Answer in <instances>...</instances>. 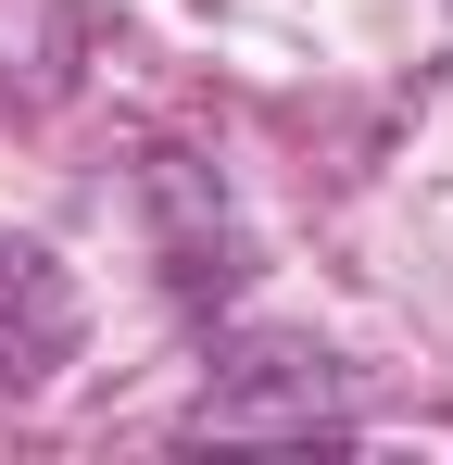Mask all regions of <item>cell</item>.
I'll return each mask as SVG.
<instances>
[{
	"instance_id": "obj_1",
	"label": "cell",
	"mask_w": 453,
	"mask_h": 465,
	"mask_svg": "<svg viewBox=\"0 0 453 465\" xmlns=\"http://www.w3.org/2000/svg\"><path fill=\"white\" fill-rule=\"evenodd\" d=\"M340 428H353V390L327 378V352H302V340L239 352L189 402V440H340Z\"/></svg>"
},
{
	"instance_id": "obj_2",
	"label": "cell",
	"mask_w": 453,
	"mask_h": 465,
	"mask_svg": "<svg viewBox=\"0 0 453 465\" xmlns=\"http://www.w3.org/2000/svg\"><path fill=\"white\" fill-rule=\"evenodd\" d=\"M64 352H76V290H64V264H51L38 239H0V402L38 390Z\"/></svg>"
}]
</instances>
